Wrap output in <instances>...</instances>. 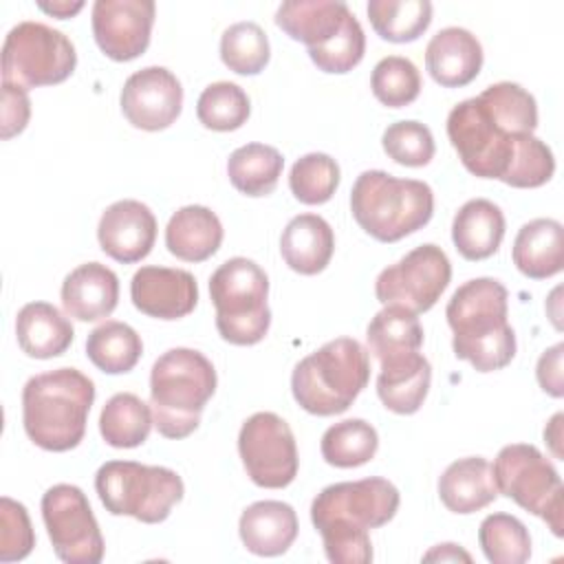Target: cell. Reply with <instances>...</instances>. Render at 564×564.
Wrapping results in <instances>:
<instances>
[{"label": "cell", "mask_w": 564, "mask_h": 564, "mask_svg": "<svg viewBox=\"0 0 564 564\" xmlns=\"http://www.w3.org/2000/svg\"><path fill=\"white\" fill-rule=\"evenodd\" d=\"M447 137L467 172L480 178L531 189L551 181L555 172L551 148L535 134L507 126L480 97L465 99L449 110Z\"/></svg>", "instance_id": "cell-1"}, {"label": "cell", "mask_w": 564, "mask_h": 564, "mask_svg": "<svg viewBox=\"0 0 564 564\" xmlns=\"http://www.w3.org/2000/svg\"><path fill=\"white\" fill-rule=\"evenodd\" d=\"M399 500V489L379 476L324 487L311 505V520L322 535L326 557L335 564H368L372 560L368 529L390 522Z\"/></svg>", "instance_id": "cell-2"}, {"label": "cell", "mask_w": 564, "mask_h": 564, "mask_svg": "<svg viewBox=\"0 0 564 564\" xmlns=\"http://www.w3.org/2000/svg\"><path fill=\"white\" fill-rule=\"evenodd\" d=\"M507 289L494 278H474L460 284L447 302L445 317L454 333L458 359L478 372H494L516 357V333L507 319Z\"/></svg>", "instance_id": "cell-3"}, {"label": "cell", "mask_w": 564, "mask_h": 564, "mask_svg": "<svg viewBox=\"0 0 564 564\" xmlns=\"http://www.w3.org/2000/svg\"><path fill=\"white\" fill-rule=\"evenodd\" d=\"M95 383L77 368H57L31 377L22 388V425L46 452H68L86 434Z\"/></svg>", "instance_id": "cell-4"}, {"label": "cell", "mask_w": 564, "mask_h": 564, "mask_svg": "<svg viewBox=\"0 0 564 564\" xmlns=\"http://www.w3.org/2000/svg\"><path fill=\"white\" fill-rule=\"evenodd\" d=\"M216 370L203 352L165 350L150 370V408L159 434L174 441L189 436L216 392Z\"/></svg>", "instance_id": "cell-5"}, {"label": "cell", "mask_w": 564, "mask_h": 564, "mask_svg": "<svg viewBox=\"0 0 564 564\" xmlns=\"http://www.w3.org/2000/svg\"><path fill=\"white\" fill-rule=\"evenodd\" d=\"M350 212L368 236L379 242H397L430 223L434 194L423 181L366 170L352 185Z\"/></svg>", "instance_id": "cell-6"}, {"label": "cell", "mask_w": 564, "mask_h": 564, "mask_svg": "<svg viewBox=\"0 0 564 564\" xmlns=\"http://www.w3.org/2000/svg\"><path fill=\"white\" fill-rule=\"evenodd\" d=\"M368 379V350L352 337H337L293 368L291 392L308 414L333 416L352 405Z\"/></svg>", "instance_id": "cell-7"}, {"label": "cell", "mask_w": 564, "mask_h": 564, "mask_svg": "<svg viewBox=\"0 0 564 564\" xmlns=\"http://www.w3.org/2000/svg\"><path fill=\"white\" fill-rule=\"evenodd\" d=\"M209 295L216 308V328L234 346H253L271 326L269 278L249 258L225 260L209 278Z\"/></svg>", "instance_id": "cell-8"}, {"label": "cell", "mask_w": 564, "mask_h": 564, "mask_svg": "<svg viewBox=\"0 0 564 564\" xmlns=\"http://www.w3.org/2000/svg\"><path fill=\"white\" fill-rule=\"evenodd\" d=\"M95 489L108 513L130 516L145 524L163 522L185 494L174 469L134 460L104 463L95 474Z\"/></svg>", "instance_id": "cell-9"}, {"label": "cell", "mask_w": 564, "mask_h": 564, "mask_svg": "<svg viewBox=\"0 0 564 564\" xmlns=\"http://www.w3.org/2000/svg\"><path fill=\"white\" fill-rule=\"evenodd\" d=\"M491 469L498 494H505L529 513L542 518L553 535H562L564 487L553 463L535 445H505Z\"/></svg>", "instance_id": "cell-10"}, {"label": "cell", "mask_w": 564, "mask_h": 564, "mask_svg": "<svg viewBox=\"0 0 564 564\" xmlns=\"http://www.w3.org/2000/svg\"><path fill=\"white\" fill-rule=\"evenodd\" d=\"M77 53L73 42L57 29L42 22L15 24L2 46V82L37 88L62 84L73 75Z\"/></svg>", "instance_id": "cell-11"}, {"label": "cell", "mask_w": 564, "mask_h": 564, "mask_svg": "<svg viewBox=\"0 0 564 564\" xmlns=\"http://www.w3.org/2000/svg\"><path fill=\"white\" fill-rule=\"evenodd\" d=\"M42 520L55 555L66 564H97L104 538L86 494L75 485H53L42 496Z\"/></svg>", "instance_id": "cell-12"}, {"label": "cell", "mask_w": 564, "mask_h": 564, "mask_svg": "<svg viewBox=\"0 0 564 564\" xmlns=\"http://www.w3.org/2000/svg\"><path fill=\"white\" fill-rule=\"evenodd\" d=\"M452 280V264L447 253L427 242L399 262L386 267L375 282L377 300L386 304H399L412 313L430 311Z\"/></svg>", "instance_id": "cell-13"}, {"label": "cell", "mask_w": 564, "mask_h": 564, "mask_svg": "<svg viewBox=\"0 0 564 564\" xmlns=\"http://www.w3.org/2000/svg\"><path fill=\"white\" fill-rule=\"evenodd\" d=\"M247 476L264 489L289 487L297 476V445L289 423L273 412L251 414L238 434Z\"/></svg>", "instance_id": "cell-14"}, {"label": "cell", "mask_w": 564, "mask_h": 564, "mask_svg": "<svg viewBox=\"0 0 564 564\" xmlns=\"http://www.w3.org/2000/svg\"><path fill=\"white\" fill-rule=\"evenodd\" d=\"M154 13L152 0H97L93 4L97 46L115 62L137 59L150 44Z\"/></svg>", "instance_id": "cell-15"}, {"label": "cell", "mask_w": 564, "mask_h": 564, "mask_svg": "<svg viewBox=\"0 0 564 564\" xmlns=\"http://www.w3.org/2000/svg\"><path fill=\"white\" fill-rule=\"evenodd\" d=\"M121 112L139 130L170 128L183 108V88L176 75L163 66H145L132 73L121 88Z\"/></svg>", "instance_id": "cell-16"}, {"label": "cell", "mask_w": 564, "mask_h": 564, "mask_svg": "<svg viewBox=\"0 0 564 564\" xmlns=\"http://www.w3.org/2000/svg\"><path fill=\"white\" fill-rule=\"evenodd\" d=\"M99 247L121 264L143 260L156 240V218L152 209L134 198H123L106 207L97 225Z\"/></svg>", "instance_id": "cell-17"}, {"label": "cell", "mask_w": 564, "mask_h": 564, "mask_svg": "<svg viewBox=\"0 0 564 564\" xmlns=\"http://www.w3.org/2000/svg\"><path fill=\"white\" fill-rule=\"evenodd\" d=\"M130 297L137 311L156 319H181L198 302L196 278L185 269L141 267L130 282Z\"/></svg>", "instance_id": "cell-18"}, {"label": "cell", "mask_w": 564, "mask_h": 564, "mask_svg": "<svg viewBox=\"0 0 564 564\" xmlns=\"http://www.w3.org/2000/svg\"><path fill=\"white\" fill-rule=\"evenodd\" d=\"M355 20L339 0H289L275 11V24L291 40L306 44L308 57L324 53Z\"/></svg>", "instance_id": "cell-19"}, {"label": "cell", "mask_w": 564, "mask_h": 564, "mask_svg": "<svg viewBox=\"0 0 564 564\" xmlns=\"http://www.w3.org/2000/svg\"><path fill=\"white\" fill-rule=\"evenodd\" d=\"M425 66L443 88H460L474 82L482 68L478 37L460 26L441 29L425 48Z\"/></svg>", "instance_id": "cell-20"}, {"label": "cell", "mask_w": 564, "mask_h": 564, "mask_svg": "<svg viewBox=\"0 0 564 564\" xmlns=\"http://www.w3.org/2000/svg\"><path fill=\"white\" fill-rule=\"evenodd\" d=\"M119 302V278L101 262H86L73 269L62 282V306L79 322L108 317Z\"/></svg>", "instance_id": "cell-21"}, {"label": "cell", "mask_w": 564, "mask_h": 564, "mask_svg": "<svg viewBox=\"0 0 564 564\" xmlns=\"http://www.w3.org/2000/svg\"><path fill=\"white\" fill-rule=\"evenodd\" d=\"M238 533L245 549L253 555H282L297 538L295 509L282 500L253 502L242 511Z\"/></svg>", "instance_id": "cell-22"}, {"label": "cell", "mask_w": 564, "mask_h": 564, "mask_svg": "<svg viewBox=\"0 0 564 564\" xmlns=\"http://www.w3.org/2000/svg\"><path fill=\"white\" fill-rule=\"evenodd\" d=\"M377 377V394L381 403L394 414H414L430 390L432 366L419 352H403L388 357Z\"/></svg>", "instance_id": "cell-23"}, {"label": "cell", "mask_w": 564, "mask_h": 564, "mask_svg": "<svg viewBox=\"0 0 564 564\" xmlns=\"http://www.w3.org/2000/svg\"><path fill=\"white\" fill-rule=\"evenodd\" d=\"M438 498L452 513H474L498 498L494 469L482 456L458 458L438 478Z\"/></svg>", "instance_id": "cell-24"}, {"label": "cell", "mask_w": 564, "mask_h": 564, "mask_svg": "<svg viewBox=\"0 0 564 564\" xmlns=\"http://www.w3.org/2000/svg\"><path fill=\"white\" fill-rule=\"evenodd\" d=\"M335 251V234L317 214H300L289 220L280 236V253L289 269L302 275L324 271Z\"/></svg>", "instance_id": "cell-25"}, {"label": "cell", "mask_w": 564, "mask_h": 564, "mask_svg": "<svg viewBox=\"0 0 564 564\" xmlns=\"http://www.w3.org/2000/svg\"><path fill=\"white\" fill-rule=\"evenodd\" d=\"M513 264L531 280H546L564 267V229L553 218H535L520 227L511 249Z\"/></svg>", "instance_id": "cell-26"}, {"label": "cell", "mask_w": 564, "mask_h": 564, "mask_svg": "<svg viewBox=\"0 0 564 564\" xmlns=\"http://www.w3.org/2000/svg\"><path fill=\"white\" fill-rule=\"evenodd\" d=\"M15 337L24 355L33 359L59 357L73 344L75 330L68 317L48 302H29L18 311Z\"/></svg>", "instance_id": "cell-27"}, {"label": "cell", "mask_w": 564, "mask_h": 564, "mask_svg": "<svg viewBox=\"0 0 564 564\" xmlns=\"http://www.w3.org/2000/svg\"><path fill=\"white\" fill-rule=\"evenodd\" d=\"M223 242V225L205 205H185L176 209L165 227V247L183 262H203L212 258Z\"/></svg>", "instance_id": "cell-28"}, {"label": "cell", "mask_w": 564, "mask_h": 564, "mask_svg": "<svg viewBox=\"0 0 564 564\" xmlns=\"http://www.w3.org/2000/svg\"><path fill=\"white\" fill-rule=\"evenodd\" d=\"M505 238V216L487 198L467 200L454 216L452 240L465 260H485L494 256Z\"/></svg>", "instance_id": "cell-29"}, {"label": "cell", "mask_w": 564, "mask_h": 564, "mask_svg": "<svg viewBox=\"0 0 564 564\" xmlns=\"http://www.w3.org/2000/svg\"><path fill=\"white\" fill-rule=\"evenodd\" d=\"M154 425L152 408L132 392H117L99 414V432L110 447L130 449L148 441Z\"/></svg>", "instance_id": "cell-30"}, {"label": "cell", "mask_w": 564, "mask_h": 564, "mask_svg": "<svg viewBox=\"0 0 564 564\" xmlns=\"http://www.w3.org/2000/svg\"><path fill=\"white\" fill-rule=\"evenodd\" d=\"M284 159L273 145L247 143L236 148L227 161L231 185L247 196H267L282 176Z\"/></svg>", "instance_id": "cell-31"}, {"label": "cell", "mask_w": 564, "mask_h": 564, "mask_svg": "<svg viewBox=\"0 0 564 564\" xmlns=\"http://www.w3.org/2000/svg\"><path fill=\"white\" fill-rule=\"evenodd\" d=\"M368 350L379 359H388L403 352H414L423 346V326L416 313L399 306L386 304L366 328Z\"/></svg>", "instance_id": "cell-32"}, {"label": "cell", "mask_w": 564, "mask_h": 564, "mask_svg": "<svg viewBox=\"0 0 564 564\" xmlns=\"http://www.w3.org/2000/svg\"><path fill=\"white\" fill-rule=\"evenodd\" d=\"M143 341L139 333L117 319H108L90 330L86 339V355L95 368L108 375L130 372L141 359Z\"/></svg>", "instance_id": "cell-33"}, {"label": "cell", "mask_w": 564, "mask_h": 564, "mask_svg": "<svg viewBox=\"0 0 564 564\" xmlns=\"http://www.w3.org/2000/svg\"><path fill=\"white\" fill-rule=\"evenodd\" d=\"M366 11L375 33L394 44L419 40L432 22L427 0H370Z\"/></svg>", "instance_id": "cell-34"}, {"label": "cell", "mask_w": 564, "mask_h": 564, "mask_svg": "<svg viewBox=\"0 0 564 564\" xmlns=\"http://www.w3.org/2000/svg\"><path fill=\"white\" fill-rule=\"evenodd\" d=\"M322 456L328 465L350 469L375 458L379 447L377 430L364 419H346L330 425L322 436Z\"/></svg>", "instance_id": "cell-35"}, {"label": "cell", "mask_w": 564, "mask_h": 564, "mask_svg": "<svg viewBox=\"0 0 564 564\" xmlns=\"http://www.w3.org/2000/svg\"><path fill=\"white\" fill-rule=\"evenodd\" d=\"M478 544L494 564H522L531 557V535L527 527L509 513H491L480 522Z\"/></svg>", "instance_id": "cell-36"}, {"label": "cell", "mask_w": 564, "mask_h": 564, "mask_svg": "<svg viewBox=\"0 0 564 564\" xmlns=\"http://www.w3.org/2000/svg\"><path fill=\"white\" fill-rule=\"evenodd\" d=\"M251 104L247 93L234 82H214L209 84L198 101L196 117L198 121L216 132H231L247 123Z\"/></svg>", "instance_id": "cell-37"}, {"label": "cell", "mask_w": 564, "mask_h": 564, "mask_svg": "<svg viewBox=\"0 0 564 564\" xmlns=\"http://www.w3.org/2000/svg\"><path fill=\"white\" fill-rule=\"evenodd\" d=\"M269 37L256 22H236L220 37V59L238 75H258L269 64Z\"/></svg>", "instance_id": "cell-38"}, {"label": "cell", "mask_w": 564, "mask_h": 564, "mask_svg": "<svg viewBox=\"0 0 564 564\" xmlns=\"http://www.w3.org/2000/svg\"><path fill=\"white\" fill-rule=\"evenodd\" d=\"M339 185V165L324 152H308L300 156L289 174L293 196L304 205H322L333 198Z\"/></svg>", "instance_id": "cell-39"}, {"label": "cell", "mask_w": 564, "mask_h": 564, "mask_svg": "<svg viewBox=\"0 0 564 564\" xmlns=\"http://www.w3.org/2000/svg\"><path fill=\"white\" fill-rule=\"evenodd\" d=\"M372 95L388 108L410 106L421 93V75L412 59L388 55L377 62L370 77Z\"/></svg>", "instance_id": "cell-40"}, {"label": "cell", "mask_w": 564, "mask_h": 564, "mask_svg": "<svg viewBox=\"0 0 564 564\" xmlns=\"http://www.w3.org/2000/svg\"><path fill=\"white\" fill-rule=\"evenodd\" d=\"M383 152L399 165L423 167L434 156L432 130L421 121H394L383 130Z\"/></svg>", "instance_id": "cell-41"}, {"label": "cell", "mask_w": 564, "mask_h": 564, "mask_svg": "<svg viewBox=\"0 0 564 564\" xmlns=\"http://www.w3.org/2000/svg\"><path fill=\"white\" fill-rule=\"evenodd\" d=\"M35 546V533L26 507L7 496L0 498V562L24 560Z\"/></svg>", "instance_id": "cell-42"}, {"label": "cell", "mask_w": 564, "mask_h": 564, "mask_svg": "<svg viewBox=\"0 0 564 564\" xmlns=\"http://www.w3.org/2000/svg\"><path fill=\"white\" fill-rule=\"evenodd\" d=\"M31 117V101L26 88L2 82V139L20 134Z\"/></svg>", "instance_id": "cell-43"}, {"label": "cell", "mask_w": 564, "mask_h": 564, "mask_svg": "<svg viewBox=\"0 0 564 564\" xmlns=\"http://www.w3.org/2000/svg\"><path fill=\"white\" fill-rule=\"evenodd\" d=\"M562 352H564V344H555L549 350L542 352L535 375H538V383L540 388L560 399L564 394V379H562Z\"/></svg>", "instance_id": "cell-44"}, {"label": "cell", "mask_w": 564, "mask_h": 564, "mask_svg": "<svg viewBox=\"0 0 564 564\" xmlns=\"http://www.w3.org/2000/svg\"><path fill=\"white\" fill-rule=\"evenodd\" d=\"M423 560L425 562H434V560H438V562H458V560H463V562H471V555L467 553V551H463L458 544H452V542H447V544H436L432 551H427L425 555H423Z\"/></svg>", "instance_id": "cell-45"}, {"label": "cell", "mask_w": 564, "mask_h": 564, "mask_svg": "<svg viewBox=\"0 0 564 564\" xmlns=\"http://www.w3.org/2000/svg\"><path fill=\"white\" fill-rule=\"evenodd\" d=\"M37 7L53 15V18H59V20H66V18H73L77 11L84 9V2L77 0V2H68V0H59V2H37Z\"/></svg>", "instance_id": "cell-46"}, {"label": "cell", "mask_w": 564, "mask_h": 564, "mask_svg": "<svg viewBox=\"0 0 564 564\" xmlns=\"http://www.w3.org/2000/svg\"><path fill=\"white\" fill-rule=\"evenodd\" d=\"M562 412H557L551 421H549V425H546V430H544V441L551 445V452H553V456L555 458H562V449H560V441H562Z\"/></svg>", "instance_id": "cell-47"}]
</instances>
